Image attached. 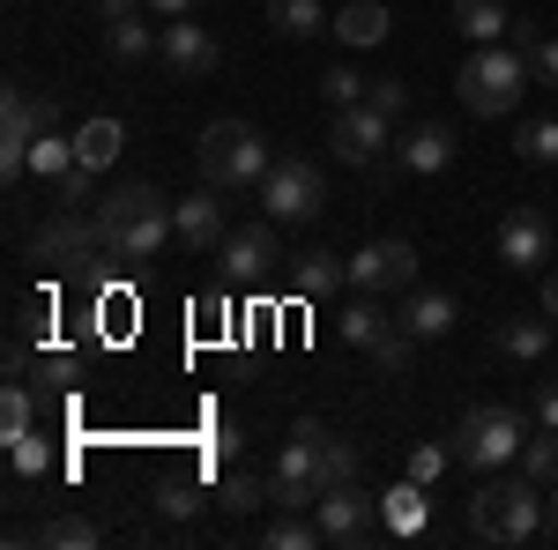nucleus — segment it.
Instances as JSON below:
<instances>
[{
  "mask_svg": "<svg viewBox=\"0 0 558 550\" xmlns=\"http://www.w3.org/2000/svg\"><path fill=\"white\" fill-rule=\"evenodd\" d=\"M268 164H276V157H268V134H260L254 120H209L202 142H194V171H202V186H216V194L260 186Z\"/></svg>",
  "mask_w": 558,
  "mask_h": 550,
  "instance_id": "obj_1",
  "label": "nucleus"
},
{
  "mask_svg": "<svg viewBox=\"0 0 558 550\" xmlns=\"http://www.w3.org/2000/svg\"><path fill=\"white\" fill-rule=\"evenodd\" d=\"M470 536L476 543H536L544 536V499H536V484L529 476H492V484H476L470 491Z\"/></svg>",
  "mask_w": 558,
  "mask_h": 550,
  "instance_id": "obj_2",
  "label": "nucleus"
},
{
  "mask_svg": "<svg viewBox=\"0 0 558 550\" xmlns=\"http://www.w3.org/2000/svg\"><path fill=\"white\" fill-rule=\"evenodd\" d=\"M536 83L529 75V60H521V45H476L470 60H462V75H454V97H462V112H476V120H507L521 105V89Z\"/></svg>",
  "mask_w": 558,
  "mask_h": 550,
  "instance_id": "obj_3",
  "label": "nucleus"
},
{
  "mask_svg": "<svg viewBox=\"0 0 558 550\" xmlns=\"http://www.w3.org/2000/svg\"><path fill=\"white\" fill-rule=\"evenodd\" d=\"M521 417L507 410V402H476V410H462V424H454V462L476 468V476H492V468L521 462Z\"/></svg>",
  "mask_w": 558,
  "mask_h": 550,
  "instance_id": "obj_4",
  "label": "nucleus"
},
{
  "mask_svg": "<svg viewBox=\"0 0 558 550\" xmlns=\"http://www.w3.org/2000/svg\"><path fill=\"white\" fill-rule=\"evenodd\" d=\"M254 194H260V216L283 223V231H299V223H313V216L328 209V179H320V164H305V157H276Z\"/></svg>",
  "mask_w": 558,
  "mask_h": 550,
  "instance_id": "obj_5",
  "label": "nucleus"
},
{
  "mask_svg": "<svg viewBox=\"0 0 558 550\" xmlns=\"http://www.w3.org/2000/svg\"><path fill=\"white\" fill-rule=\"evenodd\" d=\"M31 260H45V268H89V260H112L97 209H68V201H60V216H45L38 231H31Z\"/></svg>",
  "mask_w": 558,
  "mask_h": 550,
  "instance_id": "obj_6",
  "label": "nucleus"
},
{
  "mask_svg": "<svg viewBox=\"0 0 558 550\" xmlns=\"http://www.w3.org/2000/svg\"><path fill=\"white\" fill-rule=\"evenodd\" d=\"M60 127V97H38V89H8V105H0V179L15 186L23 171H31V149H38V134Z\"/></svg>",
  "mask_w": 558,
  "mask_h": 550,
  "instance_id": "obj_7",
  "label": "nucleus"
},
{
  "mask_svg": "<svg viewBox=\"0 0 558 550\" xmlns=\"http://www.w3.org/2000/svg\"><path fill=\"white\" fill-rule=\"evenodd\" d=\"M313 521H320V536H328V543H343V550L373 543V536L387 528L380 499H373L365 484H343V491H320V506H313Z\"/></svg>",
  "mask_w": 558,
  "mask_h": 550,
  "instance_id": "obj_8",
  "label": "nucleus"
},
{
  "mask_svg": "<svg viewBox=\"0 0 558 550\" xmlns=\"http://www.w3.org/2000/svg\"><path fill=\"white\" fill-rule=\"evenodd\" d=\"M268 499H276V506H291V513L320 506V462H313V431H305V417L291 424L283 454H276V468H268Z\"/></svg>",
  "mask_w": 558,
  "mask_h": 550,
  "instance_id": "obj_9",
  "label": "nucleus"
},
{
  "mask_svg": "<svg viewBox=\"0 0 558 550\" xmlns=\"http://www.w3.org/2000/svg\"><path fill=\"white\" fill-rule=\"evenodd\" d=\"M410 283H417V246L410 239H365L350 254V291L387 297V291H410Z\"/></svg>",
  "mask_w": 558,
  "mask_h": 550,
  "instance_id": "obj_10",
  "label": "nucleus"
},
{
  "mask_svg": "<svg viewBox=\"0 0 558 550\" xmlns=\"http://www.w3.org/2000/svg\"><path fill=\"white\" fill-rule=\"evenodd\" d=\"M216 260H223V283H268L276 260H283V239H276V223L260 216V223H239V231L216 246Z\"/></svg>",
  "mask_w": 558,
  "mask_h": 550,
  "instance_id": "obj_11",
  "label": "nucleus"
},
{
  "mask_svg": "<svg viewBox=\"0 0 558 550\" xmlns=\"http://www.w3.org/2000/svg\"><path fill=\"white\" fill-rule=\"evenodd\" d=\"M328 142H336V157L357 171H373L387 157V142H395V120H387L380 105H343L336 112V127H328Z\"/></svg>",
  "mask_w": 558,
  "mask_h": 550,
  "instance_id": "obj_12",
  "label": "nucleus"
},
{
  "mask_svg": "<svg viewBox=\"0 0 558 550\" xmlns=\"http://www.w3.org/2000/svg\"><path fill=\"white\" fill-rule=\"evenodd\" d=\"M157 60L172 68L179 83H209L216 68H223V45L202 30V23H186V15H172L165 30H157Z\"/></svg>",
  "mask_w": 558,
  "mask_h": 550,
  "instance_id": "obj_13",
  "label": "nucleus"
},
{
  "mask_svg": "<svg viewBox=\"0 0 558 550\" xmlns=\"http://www.w3.org/2000/svg\"><path fill=\"white\" fill-rule=\"evenodd\" d=\"M172 223H179V246L186 254H216L231 231H223V194L216 186H194V194H179L172 201Z\"/></svg>",
  "mask_w": 558,
  "mask_h": 550,
  "instance_id": "obj_14",
  "label": "nucleus"
},
{
  "mask_svg": "<svg viewBox=\"0 0 558 550\" xmlns=\"http://www.w3.org/2000/svg\"><path fill=\"white\" fill-rule=\"evenodd\" d=\"M499 260H507V268H544V260H551V216L529 209V201L507 209L499 216Z\"/></svg>",
  "mask_w": 558,
  "mask_h": 550,
  "instance_id": "obj_15",
  "label": "nucleus"
},
{
  "mask_svg": "<svg viewBox=\"0 0 558 550\" xmlns=\"http://www.w3.org/2000/svg\"><path fill=\"white\" fill-rule=\"evenodd\" d=\"M454 157H462V142H454V127H447V120H417V127L395 142V164L417 171V179H439Z\"/></svg>",
  "mask_w": 558,
  "mask_h": 550,
  "instance_id": "obj_16",
  "label": "nucleus"
},
{
  "mask_svg": "<svg viewBox=\"0 0 558 550\" xmlns=\"http://www.w3.org/2000/svg\"><path fill=\"white\" fill-rule=\"evenodd\" d=\"M165 239H179L172 209H149V216H134V223H120L105 246H112V260H120V268H149V260L165 254Z\"/></svg>",
  "mask_w": 558,
  "mask_h": 550,
  "instance_id": "obj_17",
  "label": "nucleus"
},
{
  "mask_svg": "<svg viewBox=\"0 0 558 550\" xmlns=\"http://www.w3.org/2000/svg\"><path fill=\"white\" fill-rule=\"evenodd\" d=\"M149 209H172V194L149 186V179H128V186H112V194L97 201V223H105V239H112L120 223H134V216H149Z\"/></svg>",
  "mask_w": 558,
  "mask_h": 550,
  "instance_id": "obj_18",
  "label": "nucleus"
},
{
  "mask_svg": "<svg viewBox=\"0 0 558 550\" xmlns=\"http://www.w3.org/2000/svg\"><path fill=\"white\" fill-rule=\"evenodd\" d=\"M305 431H313V462H320V491H343V484H357V447L350 439H336L320 417H305Z\"/></svg>",
  "mask_w": 558,
  "mask_h": 550,
  "instance_id": "obj_19",
  "label": "nucleus"
},
{
  "mask_svg": "<svg viewBox=\"0 0 558 550\" xmlns=\"http://www.w3.org/2000/svg\"><path fill=\"white\" fill-rule=\"evenodd\" d=\"M343 283H350V260L328 254V246H313V254L291 260V291L299 297H328V291H343Z\"/></svg>",
  "mask_w": 558,
  "mask_h": 550,
  "instance_id": "obj_20",
  "label": "nucleus"
},
{
  "mask_svg": "<svg viewBox=\"0 0 558 550\" xmlns=\"http://www.w3.org/2000/svg\"><path fill=\"white\" fill-rule=\"evenodd\" d=\"M417 328H410V320H387L380 335H373V350H365V357H373V372H380V380H402V372H410V365H417Z\"/></svg>",
  "mask_w": 558,
  "mask_h": 550,
  "instance_id": "obj_21",
  "label": "nucleus"
},
{
  "mask_svg": "<svg viewBox=\"0 0 558 550\" xmlns=\"http://www.w3.org/2000/svg\"><path fill=\"white\" fill-rule=\"evenodd\" d=\"M15 543H45V550H97V543H105V528H97V521H83V513H52V521H38V528H23Z\"/></svg>",
  "mask_w": 558,
  "mask_h": 550,
  "instance_id": "obj_22",
  "label": "nucleus"
},
{
  "mask_svg": "<svg viewBox=\"0 0 558 550\" xmlns=\"http://www.w3.org/2000/svg\"><path fill=\"white\" fill-rule=\"evenodd\" d=\"M454 23H462L470 45H499L514 30V8H507V0H454Z\"/></svg>",
  "mask_w": 558,
  "mask_h": 550,
  "instance_id": "obj_23",
  "label": "nucleus"
},
{
  "mask_svg": "<svg viewBox=\"0 0 558 550\" xmlns=\"http://www.w3.org/2000/svg\"><path fill=\"white\" fill-rule=\"evenodd\" d=\"M507 45H521V60H529V75H536V83H544V89H558V38H551V30H536L529 15H514Z\"/></svg>",
  "mask_w": 558,
  "mask_h": 550,
  "instance_id": "obj_24",
  "label": "nucleus"
},
{
  "mask_svg": "<svg viewBox=\"0 0 558 550\" xmlns=\"http://www.w3.org/2000/svg\"><path fill=\"white\" fill-rule=\"evenodd\" d=\"M380 513H387V536H425V521H432L425 484H395V491H380Z\"/></svg>",
  "mask_w": 558,
  "mask_h": 550,
  "instance_id": "obj_25",
  "label": "nucleus"
},
{
  "mask_svg": "<svg viewBox=\"0 0 558 550\" xmlns=\"http://www.w3.org/2000/svg\"><path fill=\"white\" fill-rule=\"evenodd\" d=\"M492 350H499V357H521V365H536V357L551 350V313H544V320H499V328H492Z\"/></svg>",
  "mask_w": 558,
  "mask_h": 550,
  "instance_id": "obj_26",
  "label": "nucleus"
},
{
  "mask_svg": "<svg viewBox=\"0 0 558 550\" xmlns=\"http://www.w3.org/2000/svg\"><path fill=\"white\" fill-rule=\"evenodd\" d=\"M402 320H410V328H417L425 342H439L447 328H454V320H462V305H454L447 291H410V305H402Z\"/></svg>",
  "mask_w": 558,
  "mask_h": 550,
  "instance_id": "obj_27",
  "label": "nucleus"
},
{
  "mask_svg": "<svg viewBox=\"0 0 558 550\" xmlns=\"http://www.w3.org/2000/svg\"><path fill=\"white\" fill-rule=\"evenodd\" d=\"M105 52H112L120 68H149V60H157V30H149L142 15H128V23H105Z\"/></svg>",
  "mask_w": 558,
  "mask_h": 550,
  "instance_id": "obj_28",
  "label": "nucleus"
},
{
  "mask_svg": "<svg viewBox=\"0 0 558 550\" xmlns=\"http://www.w3.org/2000/svg\"><path fill=\"white\" fill-rule=\"evenodd\" d=\"M120 149H128V127H120V120H89V127L75 134V164H83L89 179H97V171L112 164Z\"/></svg>",
  "mask_w": 558,
  "mask_h": 550,
  "instance_id": "obj_29",
  "label": "nucleus"
},
{
  "mask_svg": "<svg viewBox=\"0 0 558 550\" xmlns=\"http://www.w3.org/2000/svg\"><path fill=\"white\" fill-rule=\"evenodd\" d=\"M268 23H276V38H320L336 15L320 0H268Z\"/></svg>",
  "mask_w": 558,
  "mask_h": 550,
  "instance_id": "obj_30",
  "label": "nucleus"
},
{
  "mask_svg": "<svg viewBox=\"0 0 558 550\" xmlns=\"http://www.w3.org/2000/svg\"><path fill=\"white\" fill-rule=\"evenodd\" d=\"M328 30H336L343 45H380V38H387V8H380V0H350Z\"/></svg>",
  "mask_w": 558,
  "mask_h": 550,
  "instance_id": "obj_31",
  "label": "nucleus"
},
{
  "mask_svg": "<svg viewBox=\"0 0 558 550\" xmlns=\"http://www.w3.org/2000/svg\"><path fill=\"white\" fill-rule=\"evenodd\" d=\"M75 142H60V127H45L38 134V149H31V179H52V186H68L75 179Z\"/></svg>",
  "mask_w": 558,
  "mask_h": 550,
  "instance_id": "obj_32",
  "label": "nucleus"
},
{
  "mask_svg": "<svg viewBox=\"0 0 558 550\" xmlns=\"http://www.w3.org/2000/svg\"><path fill=\"white\" fill-rule=\"evenodd\" d=\"M380 328H387V313L373 305V291H357L343 305V342H350V350H373V335H380Z\"/></svg>",
  "mask_w": 558,
  "mask_h": 550,
  "instance_id": "obj_33",
  "label": "nucleus"
},
{
  "mask_svg": "<svg viewBox=\"0 0 558 550\" xmlns=\"http://www.w3.org/2000/svg\"><path fill=\"white\" fill-rule=\"evenodd\" d=\"M313 543H328V536H320V521L276 506V521H268V550H313Z\"/></svg>",
  "mask_w": 558,
  "mask_h": 550,
  "instance_id": "obj_34",
  "label": "nucleus"
},
{
  "mask_svg": "<svg viewBox=\"0 0 558 550\" xmlns=\"http://www.w3.org/2000/svg\"><path fill=\"white\" fill-rule=\"evenodd\" d=\"M0 431H8V439L38 431V402H31V380H8V387H0Z\"/></svg>",
  "mask_w": 558,
  "mask_h": 550,
  "instance_id": "obj_35",
  "label": "nucleus"
},
{
  "mask_svg": "<svg viewBox=\"0 0 558 550\" xmlns=\"http://www.w3.org/2000/svg\"><path fill=\"white\" fill-rule=\"evenodd\" d=\"M514 157L521 164H558V120H521Z\"/></svg>",
  "mask_w": 558,
  "mask_h": 550,
  "instance_id": "obj_36",
  "label": "nucleus"
},
{
  "mask_svg": "<svg viewBox=\"0 0 558 550\" xmlns=\"http://www.w3.org/2000/svg\"><path fill=\"white\" fill-rule=\"evenodd\" d=\"M157 513H165V521H194V513H202V484H194V476H165V484H157Z\"/></svg>",
  "mask_w": 558,
  "mask_h": 550,
  "instance_id": "obj_37",
  "label": "nucleus"
},
{
  "mask_svg": "<svg viewBox=\"0 0 558 550\" xmlns=\"http://www.w3.org/2000/svg\"><path fill=\"white\" fill-rule=\"evenodd\" d=\"M521 476H529V484H558V431L521 439Z\"/></svg>",
  "mask_w": 558,
  "mask_h": 550,
  "instance_id": "obj_38",
  "label": "nucleus"
},
{
  "mask_svg": "<svg viewBox=\"0 0 558 550\" xmlns=\"http://www.w3.org/2000/svg\"><path fill=\"white\" fill-rule=\"evenodd\" d=\"M8 462H15V476H45L52 468V447H45L38 431H23V439H8Z\"/></svg>",
  "mask_w": 558,
  "mask_h": 550,
  "instance_id": "obj_39",
  "label": "nucleus"
},
{
  "mask_svg": "<svg viewBox=\"0 0 558 550\" xmlns=\"http://www.w3.org/2000/svg\"><path fill=\"white\" fill-rule=\"evenodd\" d=\"M365 75H350V68H328V75H320V97H328V105H336V112H343V105H365Z\"/></svg>",
  "mask_w": 558,
  "mask_h": 550,
  "instance_id": "obj_40",
  "label": "nucleus"
},
{
  "mask_svg": "<svg viewBox=\"0 0 558 550\" xmlns=\"http://www.w3.org/2000/svg\"><path fill=\"white\" fill-rule=\"evenodd\" d=\"M260 499H268V484H260V476H246V468H239V476H223V513H254Z\"/></svg>",
  "mask_w": 558,
  "mask_h": 550,
  "instance_id": "obj_41",
  "label": "nucleus"
},
{
  "mask_svg": "<svg viewBox=\"0 0 558 550\" xmlns=\"http://www.w3.org/2000/svg\"><path fill=\"white\" fill-rule=\"evenodd\" d=\"M454 462V447H410V484H439Z\"/></svg>",
  "mask_w": 558,
  "mask_h": 550,
  "instance_id": "obj_42",
  "label": "nucleus"
},
{
  "mask_svg": "<svg viewBox=\"0 0 558 550\" xmlns=\"http://www.w3.org/2000/svg\"><path fill=\"white\" fill-rule=\"evenodd\" d=\"M365 105H380V112H387V120H402V112H410V89H402V83H395V75H380V83H373V89H365Z\"/></svg>",
  "mask_w": 558,
  "mask_h": 550,
  "instance_id": "obj_43",
  "label": "nucleus"
},
{
  "mask_svg": "<svg viewBox=\"0 0 558 550\" xmlns=\"http://www.w3.org/2000/svg\"><path fill=\"white\" fill-rule=\"evenodd\" d=\"M128 15H149V0H97V23H128Z\"/></svg>",
  "mask_w": 558,
  "mask_h": 550,
  "instance_id": "obj_44",
  "label": "nucleus"
},
{
  "mask_svg": "<svg viewBox=\"0 0 558 550\" xmlns=\"http://www.w3.org/2000/svg\"><path fill=\"white\" fill-rule=\"evenodd\" d=\"M536 424L558 431V380H544V394H536Z\"/></svg>",
  "mask_w": 558,
  "mask_h": 550,
  "instance_id": "obj_45",
  "label": "nucleus"
},
{
  "mask_svg": "<svg viewBox=\"0 0 558 550\" xmlns=\"http://www.w3.org/2000/svg\"><path fill=\"white\" fill-rule=\"evenodd\" d=\"M186 8H194V0H149V15H157V23H172V15H186Z\"/></svg>",
  "mask_w": 558,
  "mask_h": 550,
  "instance_id": "obj_46",
  "label": "nucleus"
},
{
  "mask_svg": "<svg viewBox=\"0 0 558 550\" xmlns=\"http://www.w3.org/2000/svg\"><path fill=\"white\" fill-rule=\"evenodd\" d=\"M544 313H551V320H558V268H551V276H544Z\"/></svg>",
  "mask_w": 558,
  "mask_h": 550,
  "instance_id": "obj_47",
  "label": "nucleus"
},
{
  "mask_svg": "<svg viewBox=\"0 0 558 550\" xmlns=\"http://www.w3.org/2000/svg\"><path fill=\"white\" fill-rule=\"evenodd\" d=\"M544 536H558V491L544 499Z\"/></svg>",
  "mask_w": 558,
  "mask_h": 550,
  "instance_id": "obj_48",
  "label": "nucleus"
}]
</instances>
